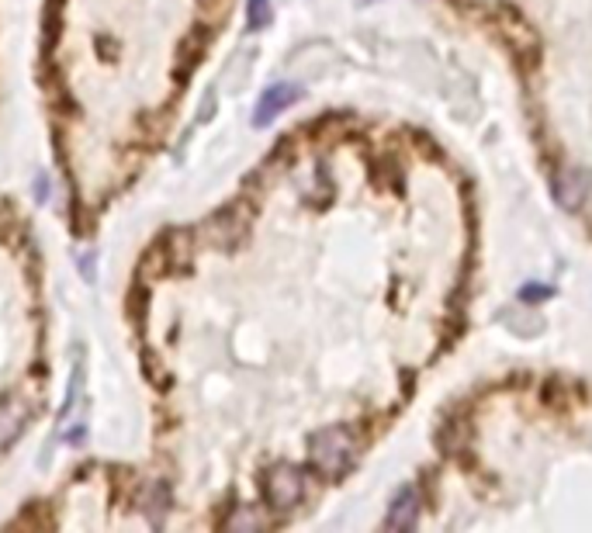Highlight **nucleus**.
Listing matches in <instances>:
<instances>
[{"mask_svg":"<svg viewBox=\"0 0 592 533\" xmlns=\"http://www.w3.org/2000/svg\"><path fill=\"white\" fill-rule=\"evenodd\" d=\"M357 4H374V0H357Z\"/></svg>","mask_w":592,"mask_h":533,"instance_id":"9","label":"nucleus"},{"mask_svg":"<svg viewBox=\"0 0 592 533\" xmlns=\"http://www.w3.org/2000/svg\"><path fill=\"white\" fill-rule=\"evenodd\" d=\"M551 191L554 202L561 208H579L586 202V194H589V173L579 170V166H565V170L554 173Z\"/></svg>","mask_w":592,"mask_h":533,"instance_id":"3","label":"nucleus"},{"mask_svg":"<svg viewBox=\"0 0 592 533\" xmlns=\"http://www.w3.org/2000/svg\"><path fill=\"white\" fill-rule=\"evenodd\" d=\"M267 25H271V0H250L246 4V28L260 32Z\"/></svg>","mask_w":592,"mask_h":533,"instance_id":"7","label":"nucleus"},{"mask_svg":"<svg viewBox=\"0 0 592 533\" xmlns=\"http://www.w3.org/2000/svg\"><path fill=\"white\" fill-rule=\"evenodd\" d=\"M416 516H419V495H416L412 485H405L402 492L395 495L385 527H388V530H412V527H416Z\"/></svg>","mask_w":592,"mask_h":533,"instance_id":"6","label":"nucleus"},{"mask_svg":"<svg viewBox=\"0 0 592 533\" xmlns=\"http://www.w3.org/2000/svg\"><path fill=\"white\" fill-rule=\"evenodd\" d=\"M204 42H208V35H204V32L188 35V39H184V45H181V52H177V63H181V66H195L197 56L204 52Z\"/></svg>","mask_w":592,"mask_h":533,"instance_id":"8","label":"nucleus"},{"mask_svg":"<svg viewBox=\"0 0 592 533\" xmlns=\"http://www.w3.org/2000/svg\"><path fill=\"white\" fill-rule=\"evenodd\" d=\"M309 457H312V468L319 475H343L357 457V440L347 426H329V430H319L316 437L309 440Z\"/></svg>","mask_w":592,"mask_h":533,"instance_id":"1","label":"nucleus"},{"mask_svg":"<svg viewBox=\"0 0 592 533\" xmlns=\"http://www.w3.org/2000/svg\"><path fill=\"white\" fill-rule=\"evenodd\" d=\"M298 97H302V90H298L295 83H277L271 90H264V97H260V104H257V125H271L277 115L288 111Z\"/></svg>","mask_w":592,"mask_h":533,"instance_id":"5","label":"nucleus"},{"mask_svg":"<svg viewBox=\"0 0 592 533\" xmlns=\"http://www.w3.org/2000/svg\"><path fill=\"white\" fill-rule=\"evenodd\" d=\"M264 499L274 509H295L305 499V475L295 464H274L264 475Z\"/></svg>","mask_w":592,"mask_h":533,"instance_id":"2","label":"nucleus"},{"mask_svg":"<svg viewBox=\"0 0 592 533\" xmlns=\"http://www.w3.org/2000/svg\"><path fill=\"white\" fill-rule=\"evenodd\" d=\"M25 426H28V406H25L18 395L4 399V402H0V453L25 433Z\"/></svg>","mask_w":592,"mask_h":533,"instance_id":"4","label":"nucleus"}]
</instances>
